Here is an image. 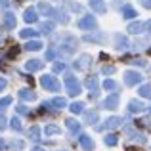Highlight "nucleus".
<instances>
[{"instance_id":"obj_1","label":"nucleus","mask_w":151,"mask_h":151,"mask_svg":"<svg viewBox=\"0 0 151 151\" xmlns=\"http://www.w3.org/2000/svg\"><path fill=\"white\" fill-rule=\"evenodd\" d=\"M40 82H42V86H44L46 90H52V92H58V90L61 88V86H59V81L54 77V75H42Z\"/></svg>"},{"instance_id":"obj_2","label":"nucleus","mask_w":151,"mask_h":151,"mask_svg":"<svg viewBox=\"0 0 151 151\" xmlns=\"http://www.w3.org/2000/svg\"><path fill=\"white\" fill-rule=\"evenodd\" d=\"M65 82H67V92L71 94V96H77V94H81V84L77 82V78L73 77V75H67L65 77Z\"/></svg>"},{"instance_id":"obj_3","label":"nucleus","mask_w":151,"mask_h":151,"mask_svg":"<svg viewBox=\"0 0 151 151\" xmlns=\"http://www.w3.org/2000/svg\"><path fill=\"white\" fill-rule=\"evenodd\" d=\"M124 82L128 86H134V84H138V82H142V75L134 73V71H126L124 73Z\"/></svg>"},{"instance_id":"obj_4","label":"nucleus","mask_w":151,"mask_h":151,"mask_svg":"<svg viewBox=\"0 0 151 151\" xmlns=\"http://www.w3.org/2000/svg\"><path fill=\"white\" fill-rule=\"evenodd\" d=\"M78 27H81V29H96V19L92 17V15H84V17L81 19V21H78Z\"/></svg>"},{"instance_id":"obj_5","label":"nucleus","mask_w":151,"mask_h":151,"mask_svg":"<svg viewBox=\"0 0 151 151\" xmlns=\"http://www.w3.org/2000/svg\"><path fill=\"white\" fill-rule=\"evenodd\" d=\"M122 124V119H119V117H111V119H107V122L103 126H98L100 130H111V128H117V126H121Z\"/></svg>"},{"instance_id":"obj_6","label":"nucleus","mask_w":151,"mask_h":151,"mask_svg":"<svg viewBox=\"0 0 151 151\" xmlns=\"http://www.w3.org/2000/svg\"><path fill=\"white\" fill-rule=\"evenodd\" d=\"M90 8L96 14H105V2L103 0H90Z\"/></svg>"},{"instance_id":"obj_7","label":"nucleus","mask_w":151,"mask_h":151,"mask_svg":"<svg viewBox=\"0 0 151 151\" xmlns=\"http://www.w3.org/2000/svg\"><path fill=\"white\" fill-rule=\"evenodd\" d=\"M119 103V96L117 94H111L109 98H105V101H103V107H107V109H115Z\"/></svg>"},{"instance_id":"obj_8","label":"nucleus","mask_w":151,"mask_h":151,"mask_svg":"<svg viewBox=\"0 0 151 151\" xmlns=\"http://www.w3.org/2000/svg\"><path fill=\"white\" fill-rule=\"evenodd\" d=\"M42 65H44V63H42L40 59H29V61H27V65H25V69L27 71H38Z\"/></svg>"},{"instance_id":"obj_9","label":"nucleus","mask_w":151,"mask_h":151,"mask_svg":"<svg viewBox=\"0 0 151 151\" xmlns=\"http://www.w3.org/2000/svg\"><path fill=\"white\" fill-rule=\"evenodd\" d=\"M4 25H6V29H14V25H15V15L10 14V12H6V14H4Z\"/></svg>"},{"instance_id":"obj_10","label":"nucleus","mask_w":151,"mask_h":151,"mask_svg":"<svg viewBox=\"0 0 151 151\" xmlns=\"http://www.w3.org/2000/svg\"><path fill=\"white\" fill-rule=\"evenodd\" d=\"M81 144H82V147H84L86 151H92L94 149V142H92V138H90V136H81Z\"/></svg>"},{"instance_id":"obj_11","label":"nucleus","mask_w":151,"mask_h":151,"mask_svg":"<svg viewBox=\"0 0 151 151\" xmlns=\"http://www.w3.org/2000/svg\"><path fill=\"white\" fill-rule=\"evenodd\" d=\"M142 31H144V23H140V21L128 25V33H132V35H138V33H142Z\"/></svg>"},{"instance_id":"obj_12","label":"nucleus","mask_w":151,"mask_h":151,"mask_svg":"<svg viewBox=\"0 0 151 151\" xmlns=\"http://www.w3.org/2000/svg\"><path fill=\"white\" fill-rule=\"evenodd\" d=\"M122 17H124V19L136 17V10H134L132 6H124V8H122Z\"/></svg>"},{"instance_id":"obj_13","label":"nucleus","mask_w":151,"mask_h":151,"mask_svg":"<svg viewBox=\"0 0 151 151\" xmlns=\"http://www.w3.org/2000/svg\"><path fill=\"white\" fill-rule=\"evenodd\" d=\"M86 86H88L92 92H98V77H96V75L88 77V81H86Z\"/></svg>"},{"instance_id":"obj_14","label":"nucleus","mask_w":151,"mask_h":151,"mask_svg":"<svg viewBox=\"0 0 151 151\" xmlns=\"http://www.w3.org/2000/svg\"><path fill=\"white\" fill-rule=\"evenodd\" d=\"M23 17H25L27 23H35V21H37V12H35L33 8H29V10L25 12V15H23Z\"/></svg>"},{"instance_id":"obj_15","label":"nucleus","mask_w":151,"mask_h":151,"mask_svg":"<svg viewBox=\"0 0 151 151\" xmlns=\"http://www.w3.org/2000/svg\"><path fill=\"white\" fill-rule=\"evenodd\" d=\"M115 46H117L119 50L126 48V37H122V35H115Z\"/></svg>"},{"instance_id":"obj_16","label":"nucleus","mask_w":151,"mask_h":151,"mask_svg":"<svg viewBox=\"0 0 151 151\" xmlns=\"http://www.w3.org/2000/svg\"><path fill=\"white\" fill-rule=\"evenodd\" d=\"M128 109H130V111H136V113H140V111L144 109V105H142V101L132 100V101H130V105H128Z\"/></svg>"},{"instance_id":"obj_17","label":"nucleus","mask_w":151,"mask_h":151,"mask_svg":"<svg viewBox=\"0 0 151 151\" xmlns=\"http://www.w3.org/2000/svg\"><path fill=\"white\" fill-rule=\"evenodd\" d=\"M25 48L35 52V50H40V48H42V44H40L38 40H31V42H27V46H25Z\"/></svg>"},{"instance_id":"obj_18","label":"nucleus","mask_w":151,"mask_h":151,"mask_svg":"<svg viewBox=\"0 0 151 151\" xmlns=\"http://www.w3.org/2000/svg\"><path fill=\"white\" fill-rule=\"evenodd\" d=\"M71 111H73V113H82V111H84V103H81V101L73 103V105H71Z\"/></svg>"},{"instance_id":"obj_19","label":"nucleus","mask_w":151,"mask_h":151,"mask_svg":"<svg viewBox=\"0 0 151 151\" xmlns=\"http://www.w3.org/2000/svg\"><path fill=\"white\" fill-rule=\"evenodd\" d=\"M88 61H90V58H88V55H82V58H81V61H77V63H75V69H82V67H84Z\"/></svg>"},{"instance_id":"obj_20","label":"nucleus","mask_w":151,"mask_h":151,"mask_svg":"<svg viewBox=\"0 0 151 151\" xmlns=\"http://www.w3.org/2000/svg\"><path fill=\"white\" fill-rule=\"evenodd\" d=\"M67 126H69L73 132H78V130H81V124H78L77 121H73V119H69V121H67Z\"/></svg>"},{"instance_id":"obj_21","label":"nucleus","mask_w":151,"mask_h":151,"mask_svg":"<svg viewBox=\"0 0 151 151\" xmlns=\"http://www.w3.org/2000/svg\"><path fill=\"white\" fill-rule=\"evenodd\" d=\"M19 98H23V100H35V92H27V90H21L19 92Z\"/></svg>"},{"instance_id":"obj_22","label":"nucleus","mask_w":151,"mask_h":151,"mask_svg":"<svg viewBox=\"0 0 151 151\" xmlns=\"http://www.w3.org/2000/svg\"><path fill=\"white\" fill-rule=\"evenodd\" d=\"M52 105H54L55 109H61V107H65V100H63V98H55V100H52Z\"/></svg>"},{"instance_id":"obj_23","label":"nucleus","mask_w":151,"mask_h":151,"mask_svg":"<svg viewBox=\"0 0 151 151\" xmlns=\"http://www.w3.org/2000/svg\"><path fill=\"white\" fill-rule=\"evenodd\" d=\"M44 134H59V126H54V124L46 126V128H44Z\"/></svg>"},{"instance_id":"obj_24","label":"nucleus","mask_w":151,"mask_h":151,"mask_svg":"<svg viewBox=\"0 0 151 151\" xmlns=\"http://www.w3.org/2000/svg\"><path fill=\"white\" fill-rule=\"evenodd\" d=\"M52 29H54V23H42V27H40V31H42V33H46V35H48V33H52Z\"/></svg>"},{"instance_id":"obj_25","label":"nucleus","mask_w":151,"mask_h":151,"mask_svg":"<svg viewBox=\"0 0 151 151\" xmlns=\"http://www.w3.org/2000/svg\"><path fill=\"white\" fill-rule=\"evenodd\" d=\"M96 121H98V113H96V111L86 113V122H96Z\"/></svg>"},{"instance_id":"obj_26","label":"nucleus","mask_w":151,"mask_h":151,"mask_svg":"<svg viewBox=\"0 0 151 151\" xmlns=\"http://www.w3.org/2000/svg\"><path fill=\"white\" fill-rule=\"evenodd\" d=\"M38 10H40V12H44V15H50V12H52V8L48 6V4H44V2H40V4H38Z\"/></svg>"},{"instance_id":"obj_27","label":"nucleus","mask_w":151,"mask_h":151,"mask_svg":"<svg viewBox=\"0 0 151 151\" xmlns=\"http://www.w3.org/2000/svg\"><path fill=\"white\" fill-rule=\"evenodd\" d=\"M10 126H12L14 130H17V132H19V130H21V122H19V119H17V117H15V119H12Z\"/></svg>"},{"instance_id":"obj_28","label":"nucleus","mask_w":151,"mask_h":151,"mask_svg":"<svg viewBox=\"0 0 151 151\" xmlns=\"http://www.w3.org/2000/svg\"><path fill=\"white\" fill-rule=\"evenodd\" d=\"M103 88H105V90H115V88H117V82H115V81H105V82H103Z\"/></svg>"},{"instance_id":"obj_29","label":"nucleus","mask_w":151,"mask_h":151,"mask_svg":"<svg viewBox=\"0 0 151 151\" xmlns=\"http://www.w3.org/2000/svg\"><path fill=\"white\" fill-rule=\"evenodd\" d=\"M140 94H142V96H145V98H151V86H142Z\"/></svg>"},{"instance_id":"obj_30","label":"nucleus","mask_w":151,"mask_h":151,"mask_svg":"<svg viewBox=\"0 0 151 151\" xmlns=\"http://www.w3.org/2000/svg\"><path fill=\"white\" fill-rule=\"evenodd\" d=\"M29 134H31V138H33V140H38V134H40V130H38V126H33V128L29 130Z\"/></svg>"},{"instance_id":"obj_31","label":"nucleus","mask_w":151,"mask_h":151,"mask_svg":"<svg viewBox=\"0 0 151 151\" xmlns=\"http://www.w3.org/2000/svg\"><path fill=\"white\" fill-rule=\"evenodd\" d=\"M105 144L107 145H115V144H117V138H115L113 134H111V136H105Z\"/></svg>"},{"instance_id":"obj_32","label":"nucleus","mask_w":151,"mask_h":151,"mask_svg":"<svg viewBox=\"0 0 151 151\" xmlns=\"http://www.w3.org/2000/svg\"><path fill=\"white\" fill-rule=\"evenodd\" d=\"M12 147H14V149H23V147H25V144L19 142V140H15V142H12Z\"/></svg>"},{"instance_id":"obj_33","label":"nucleus","mask_w":151,"mask_h":151,"mask_svg":"<svg viewBox=\"0 0 151 151\" xmlns=\"http://www.w3.org/2000/svg\"><path fill=\"white\" fill-rule=\"evenodd\" d=\"M10 101H12V98H2V100H0V109L8 107V105H10Z\"/></svg>"},{"instance_id":"obj_34","label":"nucleus","mask_w":151,"mask_h":151,"mask_svg":"<svg viewBox=\"0 0 151 151\" xmlns=\"http://www.w3.org/2000/svg\"><path fill=\"white\" fill-rule=\"evenodd\" d=\"M35 35H37V33H35L33 29H29V31H21V37H23V38H27V37H35Z\"/></svg>"},{"instance_id":"obj_35","label":"nucleus","mask_w":151,"mask_h":151,"mask_svg":"<svg viewBox=\"0 0 151 151\" xmlns=\"http://www.w3.org/2000/svg\"><path fill=\"white\" fill-rule=\"evenodd\" d=\"M103 73H115V67L113 65H103Z\"/></svg>"},{"instance_id":"obj_36","label":"nucleus","mask_w":151,"mask_h":151,"mask_svg":"<svg viewBox=\"0 0 151 151\" xmlns=\"http://www.w3.org/2000/svg\"><path fill=\"white\" fill-rule=\"evenodd\" d=\"M63 69H65V65H63V63H55V65H54V71H55V73H59V71H63Z\"/></svg>"},{"instance_id":"obj_37","label":"nucleus","mask_w":151,"mask_h":151,"mask_svg":"<svg viewBox=\"0 0 151 151\" xmlns=\"http://www.w3.org/2000/svg\"><path fill=\"white\" fill-rule=\"evenodd\" d=\"M17 113H29V109H27V107H23V105H19L17 107Z\"/></svg>"},{"instance_id":"obj_38","label":"nucleus","mask_w":151,"mask_h":151,"mask_svg":"<svg viewBox=\"0 0 151 151\" xmlns=\"http://www.w3.org/2000/svg\"><path fill=\"white\" fill-rule=\"evenodd\" d=\"M140 2H142V4H144V6H145V8H147V10H149V8H151V0H140Z\"/></svg>"},{"instance_id":"obj_39","label":"nucleus","mask_w":151,"mask_h":151,"mask_svg":"<svg viewBox=\"0 0 151 151\" xmlns=\"http://www.w3.org/2000/svg\"><path fill=\"white\" fill-rule=\"evenodd\" d=\"M4 121H6V119L0 117V130H4V126H6V122H4Z\"/></svg>"},{"instance_id":"obj_40","label":"nucleus","mask_w":151,"mask_h":151,"mask_svg":"<svg viewBox=\"0 0 151 151\" xmlns=\"http://www.w3.org/2000/svg\"><path fill=\"white\" fill-rule=\"evenodd\" d=\"M46 58H48V59H52V58H54V50H48V54H46Z\"/></svg>"},{"instance_id":"obj_41","label":"nucleus","mask_w":151,"mask_h":151,"mask_svg":"<svg viewBox=\"0 0 151 151\" xmlns=\"http://www.w3.org/2000/svg\"><path fill=\"white\" fill-rule=\"evenodd\" d=\"M4 86H6V81H4V78H0V90H2Z\"/></svg>"},{"instance_id":"obj_42","label":"nucleus","mask_w":151,"mask_h":151,"mask_svg":"<svg viewBox=\"0 0 151 151\" xmlns=\"http://www.w3.org/2000/svg\"><path fill=\"white\" fill-rule=\"evenodd\" d=\"M145 27H147V31L151 33V21H147V23H145Z\"/></svg>"},{"instance_id":"obj_43","label":"nucleus","mask_w":151,"mask_h":151,"mask_svg":"<svg viewBox=\"0 0 151 151\" xmlns=\"http://www.w3.org/2000/svg\"><path fill=\"white\" fill-rule=\"evenodd\" d=\"M31 151H44L42 147H35V149H31Z\"/></svg>"},{"instance_id":"obj_44","label":"nucleus","mask_w":151,"mask_h":151,"mask_svg":"<svg viewBox=\"0 0 151 151\" xmlns=\"http://www.w3.org/2000/svg\"><path fill=\"white\" fill-rule=\"evenodd\" d=\"M0 149H4V140H0Z\"/></svg>"},{"instance_id":"obj_45","label":"nucleus","mask_w":151,"mask_h":151,"mask_svg":"<svg viewBox=\"0 0 151 151\" xmlns=\"http://www.w3.org/2000/svg\"><path fill=\"white\" fill-rule=\"evenodd\" d=\"M149 111H151V107H149Z\"/></svg>"}]
</instances>
